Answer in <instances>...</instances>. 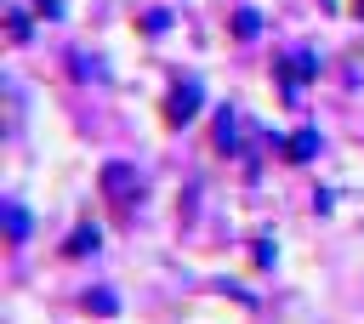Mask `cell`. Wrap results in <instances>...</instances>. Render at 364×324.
<instances>
[{
  "mask_svg": "<svg viewBox=\"0 0 364 324\" xmlns=\"http://www.w3.org/2000/svg\"><path fill=\"white\" fill-rule=\"evenodd\" d=\"M199 102H205L199 74H176V85H171V97H165V125H188V119L199 114Z\"/></svg>",
  "mask_w": 364,
  "mask_h": 324,
  "instance_id": "1",
  "label": "cell"
},
{
  "mask_svg": "<svg viewBox=\"0 0 364 324\" xmlns=\"http://www.w3.org/2000/svg\"><path fill=\"white\" fill-rule=\"evenodd\" d=\"M102 188H108L114 199H131V193H136V171H131V165H102Z\"/></svg>",
  "mask_w": 364,
  "mask_h": 324,
  "instance_id": "2",
  "label": "cell"
},
{
  "mask_svg": "<svg viewBox=\"0 0 364 324\" xmlns=\"http://www.w3.org/2000/svg\"><path fill=\"white\" fill-rule=\"evenodd\" d=\"M216 153H233L239 148V125H233V108H216Z\"/></svg>",
  "mask_w": 364,
  "mask_h": 324,
  "instance_id": "3",
  "label": "cell"
},
{
  "mask_svg": "<svg viewBox=\"0 0 364 324\" xmlns=\"http://www.w3.org/2000/svg\"><path fill=\"white\" fill-rule=\"evenodd\" d=\"M313 74H318L313 51H307V57H284V63H279V80H284V85H296V80H313Z\"/></svg>",
  "mask_w": 364,
  "mask_h": 324,
  "instance_id": "4",
  "label": "cell"
},
{
  "mask_svg": "<svg viewBox=\"0 0 364 324\" xmlns=\"http://www.w3.org/2000/svg\"><path fill=\"white\" fill-rule=\"evenodd\" d=\"M28 227H34V222H28V210H23L17 199H6V239H11V244H23V239H28Z\"/></svg>",
  "mask_w": 364,
  "mask_h": 324,
  "instance_id": "5",
  "label": "cell"
},
{
  "mask_svg": "<svg viewBox=\"0 0 364 324\" xmlns=\"http://www.w3.org/2000/svg\"><path fill=\"white\" fill-rule=\"evenodd\" d=\"M80 307H85V313H97V318H114V313H119L114 290H102V284H97V290H85V296H80Z\"/></svg>",
  "mask_w": 364,
  "mask_h": 324,
  "instance_id": "6",
  "label": "cell"
},
{
  "mask_svg": "<svg viewBox=\"0 0 364 324\" xmlns=\"http://www.w3.org/2000/svg\"><path fill=\"white\" fill-rule=\"evenodd\" d=\"M91 250H97V227L85 222V227H74V233H68V244H63V256H91Z\"/></svg>",
  "mask_w": 364,
  "mask_h": 324,
  "instance_id": "7",
  "label": "cell"
},
{
  "mask_svg": "<svg viewBox=\"0 0 364 324\" xmlns=\"http://www.w3.org/2000/svg\"><path fill=\"white\" fill-rule=\"evenodd\" d=\"M284 153H290V159H313V153H318V131H296V136L284 142Z\"/></svg>",
  "mask_w": 364,
  "mask_h": 324,
  "instance_id": "8",
  "label": "cell"
},
{
  "mask_svg": "<svg viewBox=\"0 0 364 324\" xmlns=\"http://www.w3.org/2000/svg\"><path fill=\"white\" fill-rule=\"evenodd\" d=\"M256 28H262V17H256V11H233V34H239V40H250Z\"/></svg>",
  "mask_w": 364,
  "mask_h": 324,
  "instance_id": "9",
  "label": "cell"
},
{
  "mask_svg": "<svg viewBox=\"0 0 364 324\" xmlns=\"http://www.w3.org/2000/svg\"><path fill=\"white\" fill-rule=\"evenodd\" d=\"M250 261H256V267H273V239H256V244H250Z\"/></svg>",
  "mask_w": 364,
  "mask_h": 324,
  "instance_id": "10",
  "label": "cell"
},
{
  "mask_svg": "<svg viewBox=\"0 0 364 324\" xmlns=\"http://www.w3.org/2000/svg\"><path fill=\"white\" fill-rule=\"evenodd\" d=\"M165 23H171V17H165V11H148V17H142V34H159V28H165Z\"/></svg>",
  "mask_w": 364,
  "mask_h": 324,
  "instance_id": "11",
  "label": "cell"
},
{
  "mask_svg": "<svg viewBox=\"0 0 364 324\" xmlns=\"http://www.w3.org/2000/svg\"><path fill=\"white\" fill-rule=\"evenodd\" d=\"M353 11H358V17H364V0H353Z\"/></svg>",
  "mask_w": 364,
  "mask_h": 324,
  "instance_id": "12",
  "label": "cell"
}]
</instances>
